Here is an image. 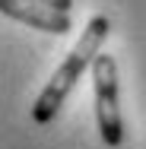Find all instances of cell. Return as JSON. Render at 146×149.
<instances>
[{
    "label": "cell",
    "mask_w": 146,
    "mask_h": 149,
    "mask_svg": "<svg viewBox=\"0 0 146 149\" xmlns=\"http://www.w3.org/2000/svg\"><path fill=\"white\" fill-rule=\"evenodd\" d=\"M108 35H111V19H108V16H102V13H98V16H92V19H89V26L83 29L80 41L70 48V54L60 60V67L51 73L48 86L38 92L35 108H32L35 124H51V120L57 118V111L64 108L67 95H70L73 86L83 79L86 67H92L95 57L102 54V45H105V38H108Z\"/></svg>",
    "instance_id": "6da1fadb"
},
{
    "label": "cell",
    "mask_w": 146,
    "mask_h": 149,
    "mask_svg": "<svg viewBox=\"0 0 146 149\" xmlns=\"http://www.w3.org/2000/svg\"><path fill=\"white\" fill-rule=\"evenodd\" d=\"M0 13L22 26H32L35 32H48V35H67L73 29L70 13H60V10L32 3V0H0Z\"/></svg>",
    "instance_id": "3957f363"
},
{
    "label": "cell",
    "mask_w": 146,
    "mask_h": 149,
    "mask_svg": "<svg viewBox=\"0 0 146 149\" xmlns=\"http://www.w3.org/2000/svg\"><path fill=\"white\" fill-rule=\"evenodd\" d=\"M32 3L51 6V10H60V13H70V10H73V0H32Z\"/></svg>",
    "instance_id": "277c9868"
},
{
    "label": "cell",
    "mask_w": 146,
    "mask_h": 149,
    "mask_svg": "<svg viewBox=\"0 0 146 149\" xmlns=\"http://www.w3.org/2000/svg\"><path fill=\"white\" fill-rule=\"evenodd\" d=\"M92 89H95V120L105 146L124 143V120L117 105V63L111 54H98L92 63Z\"/></svg>",
    "instance_id": "7a4b0ae2"
}]
</instances>
